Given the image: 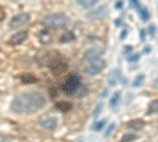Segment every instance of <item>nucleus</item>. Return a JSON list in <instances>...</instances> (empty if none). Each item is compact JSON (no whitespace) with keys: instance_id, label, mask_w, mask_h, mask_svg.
<instances>
[{"instance_id":"f3484780","label":"nucleus","mask_w":158,"mask_h":142,"mask_svg":"<svg viewBox=\"0 0 158 142\" xmlns=\"http://www.w3.org/2000/svg\"><path fill=\"white\" fill-rule=\"evenodd\" d=\"M104 125H106V120H100V122H97L92 128H94V131H100V130H103V128H104Z\"/></svg>"},{"instance_id":"f03ea898","label":"nucleus","mask_w":158,"mask_h":142,"mask_svg":"<svg viewBox=\"0 0 158 142\" xmlns=\"http://www.w3.org/2000/svg\"><path fill=\"white\" fill-rule=\"evenodd\" d=\"M62 90L65 95H77V96H82L85 92V87L81 84V77L76 76V74H70L67 77V81L63 82Z\"/></svg>"},{"instance_id":"6e6552de","label":"nucleus","mask_w":158,"mask_h":142,"mask_svg":"<svg viewBox=\"0 0 158 142\" xmlns=\"http://www.w3.org/2000/svg\"><path fill=\"white\" fill-rule=\"evenodd\" d=\"M25 40H27V32H18V33H15L13 36H10L8 43L13 44V46H16V44H21Z\"/></svg>"},{"instance_id":"39448f33","label":"nucleus","mask_w":158,"mask_h":142,"mask_svg":"<svg viewBox=\"0 0 158 142\" xmlns=\"http://www.w3.org/2000/svg\"><path fill=\"white\" fill-rule=\"evenodd\" d=\"M38 125L41 126L43 130H46V131H52V130L57 126V119L52 117V115H44V117L40 119Z\"/></svg>"},{"instance_id":"5701e85b","label":"nucleus","mask_w":158,"mask_h":142,"mask_svg":"<svg viewBox=\"0 0 158 142\" xmlns=\"http://www.w3.org/2000/svg\"><path fill=\"white\" fill-rule=\"evenodd\" d=\"M101 108H103V104H98V106H97V109H95V115H98V112L101 111Z\"/></svg>"},{"instance_id":"1a4fd4ad","label":"nucleus","mask_w":158,"mask_h":142,"mask_svg":"<svg viewBox=\"0 0 158 142\" xmlns=\"http://www.w3.org/2000/svg\"><path fill=\"white\" fill-rule=\"evenodd\" d=\"M144 120H139V119H136V120H130L128 123H127V128L128 130H131V131H139V130H142L144 128Z\"/></svg>"},{"instance_id":"6ab92c4d","label":"nucleus","mask_w":158,"mask_h":142,"mask_svg":"<svg viewBox=\"0 0 158 142\" xmlns=\"http://www.w3.org/2000/svg\"><path fill=\"white\" fill-rule=\"evenodd\" d=\"M114 130H115V125H114V123H111V125L108 126V130H106V131H104V136H106V137H108V136H111Z\"/></svg>"},{"instance_id":"393cba45","label":"nucleus","mask_w":158,"mask_h":142,"mask_svg":"<svg viewBox=\"0 0 158 142\" xmlns=\"http://www.w3.org/2000/svg\"><path fill=\"white\" fill-rule=\"evenodd\" d=\"M3 16H5V13H3V10H2V8H0V21L3 19Z\"/></svg>"},{"instance_id":"4be33fe9","label":"nucleus","mask_w":158,"mask_h":142,"mask_svg":"<svg viewBox=\"0 0 158 142\" xmlns=\"http://www.w3.org/2000/svg\"><path fill=\"white\" fill-rule=\"evenodd\" d=\"M138 59H139V54H133V55H130V57H128L130 62H135V60H138Z\"/></svg>"},{"instance_id":"b1692460","label":"nucleus","mask_w":158,"mask_h":142,"mask_svg":"<svg viewBox=\"0 0 158 142\" xmlns=\"http://www.w3.org/2000/svg\"><path fill=\"white\" fill-rule=\"evenodd\" d=\"M149 33H150V35L155 33V27H153V25H152V27H149Z\"/></svg>"},{"instance_id":"9d476101","label":"nucleus","mask_w":158,"mask_h":142,"mask_svg":"<svg viewBox=\"0 0 158 142\" xmlns=\"http://www.w3.org/2000/svg\"><path fill=\"white\" fill-rule=\"evenodd\" d=\"M77 3L84 6V8H92V6H95L98 3V0H77Z\"/></svg>"},{"instance_id":"aec40b11","label":"nucleus","mask_w":158,"mask_h":142,"mask_svg":"<svg viewBox=\"0 0 158 142\" xmlns=\"http://www.w3.org/2000/svg\"><path fill=\"white\" fill-rule=\"evenodd\" d=\"M141 11V16H142V21H149V11L144 10V8H139Z\"/></svg>"},{"instance_id":"4468645a","label":"nucleus","mask_w":158,"mask_h":142,"mask_svg":"<svg viewBox=\"0 0 158 142\" xmlns=\"http://www.w3.org/2000/svg\"><path fill=\"white\" fill-rule=\"evenodd\" d=\"M22 82H27V84H32V82H36V77L35 76H30V74H24L21 76Z\"/></svg>"},{"instance_id":"423d86ee","label":"nucleus","mask_w":158,"mask_h":142,"mask_svg":"<svg viewBox=\"0 0 158 142\" xmlns=\"http://www.w3.org/2000/svg\"><path fill=\"white\" fill-rule=\"evenodd\" d=\"M29 21H30V16L25 14V13H22V14H16L10 21V27L11 29H19V27H22V25L27 24Z\"/></svg>"},{"instance_id":"dca6fc26","label":"nucleus","mask_w":158,"mask_h":142,"mask_svg":"<svg viewBox=\"0 0 158 142\" xmlns=\"http://www.w3.org/2000/svg\"><path fill=\"white\" fill-rule=\"evenodd\" d=\"M136 139H138V134H125L120 139V142H131V140H136Z\"/></svg>"},{"instance_id":"f257e3e1","label":"nucleus","mask_w":158,"mask_h":142,"mask_svg":"<svg viewBox=\"0 0 158 142\" xmlns=\"http://www.w3.org/2000/svg\"><path fill=\"white\" fill-rule=\"evenodd\" d=\"M46 106V98L40 92H22L11 101V111L15 114H35Z\"/></svg>"},{"instance_id":"f8f14e48","label":"nucleus","mask_w":158,"mask_h":142,"mask_svg":"<svg viewBox=\"0 0 158 142\" xmlns=\"http://www.w3.org/2000/svg\"><path fill=\"white\" fill-rule=\"evenodd\" d=\"M147 114H158V99H153L150 104H149V109H147Z\"/></svg>"},{"instance_id":"412c9836","label":"nucleus","mask_w":158,"mask_h":142,"mask_svg":"<svg viewBox=\"0 0 158 142\" xmlns=\"http://www.w3.org/2000/svg\"><path fill=\"white\" fill-rule=\"evenodd\" d=\"M142 81H144V76L142 74H139L136 79H135V87H138V85H141L142 84Z\"/></svg>"},{"instance_id":"2eb2a0df","label":"nucleus","mask_w":158,"mask_h":142,"mask_svg":"<svg viewBox=\"0 0 158 142\" xmlns=\"http://www.w3.org/2000/svg\"><path fill=\"white\" fill-rule=\"evenodd\" d=\"M57 108L60 111H63V112H67V111L71 109V104H70V103H57Z\"/></svg>"},{"instance_id":"a211bd4d","label":"nucleus","mask_w":158,"mask_h":142,"mask_svg":"<svg viewBox=\"0 0 158 142\" xmlns=\"http://www.w3.org/2000/svg\"><path fill=\"white\" fill-rule=\"evenodd\" d=\"M74 38V35L71 33V32H68V33H65L62 38H60V43H67V41H70V40H73Z\"/></svg>"},{"instance_id":"c85d7f7f","label":"nucleus","mask_w":158,"mask_h":142,"mask_svg":"<svg viewBox=\"0 0 158 142\" xmlns=\"http://www.w3.org/2000/svg\"><path fill=\"white\" fill-rule=\"evenodd\" d=\"M77 142H82V140H77Z\"/></svg>"},{"instance_id":"20e7f679","label":"nucleus","mask_w":158,"mask_h":142,"mask_svg":"<svg viewBox=\"0 0 158 142\" xmlns=\"http://www.w3.org/2000/svg\"><path fill=\"white\" fill-rule=\"evenodd\" d=\"M104 67H106V62H104L103 59H97V60H94V62L87 63L85 73H87L89 76H95V74L101 73V70H103Z\"/></svg>"},{"instance_id":"9b49d317","label":"nucleus","mask_w":158,"mask_h":142,"mask_svg":"<svg viewBox=\"0 0 158 142\" xmlns=\"http://www.w3.org/2000/svg\"><path fill=\"white\" fill-rule=\"evenodd\" d=\"M118 77H120V71H118V70H115V71H112L111 74H109V85H114L115 82H117V79H118Z\"/></svg>"},{"instance_id":"0eeeda50","label":"nucleus","mask_w":158,"mask_h":142,"mask_svg":"<svg viewBox=\"0 0 158 142\" xmlns=\"http://www.w3.org/2000/svg\"><path fill=\"white\" fill-rule=\"evenodd\" d=\"M97 59H101V49H98V47H92V49H89L87 52L84 54V63L87 65V63H90V62H94V60H97Z\"/></svg>"},{"instance_id":"cd10ccee","label":"nucleus","mask_w":158,"mask_h":142,"mask_svg":"<svg viewBox=\"0 0 158 142\" xmlns=\"http://www.w3.org/2000/svg\"><path fill=\"white\" fill-rule=\"evenodd\" d=\"M153 85H155V88H156V90H158V79H156V81H155V82H153Z\"/></svg>"},{"instance_id":"a878e982","label":"nucleus","mask_w":158,"mask_h":142,"mask_svg":"<svg viewBox=\"0 0 158 142\" xmlns=\"http://www.w3.org/2000/svg\"><path fill=\"white\" fill-rule=\"evenodd\" d=\"M122 5H123V3H122V2H117V5H115V6H117V8H118V10H120V8H122Z\"/></svg>"},{"instance_id":"ddd939ff","label":"nucleus","mask_w":158,"mask_h":142,"mask_svg":"<svg viewBox=\"0 0 158 142\" xmlns=\"http://www.w3.org/2000/svg\"><path fill=\"white\" fill-rule=\"evenodd\" d=\"M120 96H122V93H120V92H115V93H114V96L111 98V106H112V108L118 106V101H120Z\"/></svg>"},{"instance_id":"7ed1b4c3","label":"nucleus","mask_w":158,"mask_h":142,"mask_svg":"<svg viewBox=\"0 0 158 142\" xmlns=\"http://www.w3.org/2000/svg\"><path fill=\"white\" fill-rule=\"evenodd\" d=\"M68 22L67 16L65 14H60V13H56V14H51L44 19V25L48 27H52V29H60V27H65Z\"/></svg>"},{"instance_id":"bb28decb","label":"nucleus","mask_w":158,"mask_h":142,"mask_svg":"<svg viewBox=\"0 0 158 142\" xmlns=\"http://www.w3.org/2000/svg\"><path fill=\"white\" fill-rule=\"evenodd\" d=\"M127 33H128V32H127V30H123V32H122V35H120V38H125V36H127Z\"/></svg>"}]
</instances>
